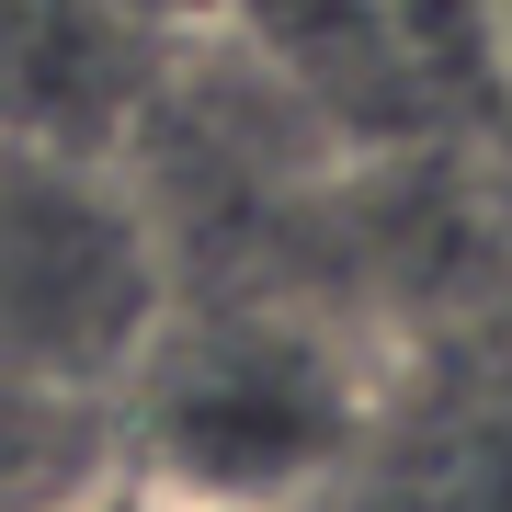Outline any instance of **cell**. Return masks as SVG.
<instances>
[{
  "instance_id": "cell-1",
  "label": "cell",
  "mask_w": 512,
  "mask_h": 512,
  "mask_svg": "<svg viewBox=\"0 0 512 512\" xmlns=\"http://www.w3.org/2000/svg\"><path fill=\"white\" fill-rule=\"evenodd\" d=\"M148 456L137 478L183 512H296L353 444L376 376L296 319H228L194 342H148Z\"/></svg>"
},
{
  "instance_id": "cell-2",
  "label": "cell",
  "mask_w": 512,
  "mask_h": 512,
  "mask_svg": "<svg viewBox=\"0 0 512 512\" xmlns=\"http://www.w3.org/2000/svg\"><path fill=\"white\" fill-rule=\"evenodd\" d=\"M160 342V262L137 205L80 160L0 148V376L103 387Z\"/></svg>"
},
{
  "instance_id": "cell-3",
  "label": "cell",
  "mask_w": 512,
  "mask_h": 512,
  "mask_svg": "<svg viewBox=\"0 0 512 512\" xmlns=\"http://www.w3.org/2000/svg\"><path fill=\"white\" fill-rule=\"evenodd\" d=\"M296 512H512V353H456L376 387Z\"/></svg>"
},
{
  "instance_id": "cell-4",
  "label": "cell",
  "mask_w": 512,
  "mask_h": 512,
  "mask_svg": "<svg viewBox=\"0 0 512 512\" xmlns=\"http://www.w3.org/2000/svg\"><path fill=\"white\" fill-rule=\"evenodd\" d=\"M46 512H171L160 490H148L137 467H103V478H80V490H57Z\"/></svg>"
}]
</instances>
